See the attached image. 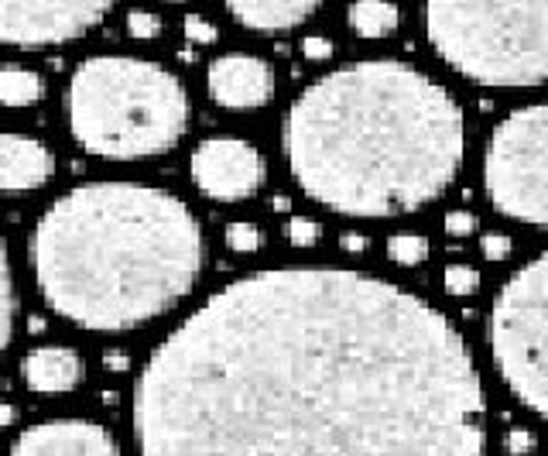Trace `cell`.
I'll return each instance as SVG.
<instances>
[{"label":"cell","instance_id":"cell-9","mask_svg":"<svg viewBox=\"0 0 548 456\" xmlns=\"http://www.w3.org/2000/svg\"><path fill=\"white\" fill-rule=\"evenodd\" d=\"M192 182L220 203L251 199L264 182V158L240 138H209L192 151Z\"/></svg>","mask_w":548,"mask_h":456},{"label":"cell","instance_id":"cell-18","mask_svg":"<svg viewBox=\"0 0 548 456\" xmlns=\"http://www.w3.org/2000/svg\"><path fill=\"white\" fill-rule=\"evenodd\" d=\"M388 254H391L394 264H401V268H411V264L429 258V237H422V234H398V237L388 240Z\"/></svg>","mask_w":548,"mask_h":456},{"label":"cell","instance_id":"cell-28","mask_svg":"<svg viewBox=\"0 0 548 456\" xmlns=\"http://www.w3.org/2000/svg\"><path fill=\"white\" fill-rule=\"evenodd\" d=\"M103 364H107L110 371H127V367H131V357L120 354V350H107V354H103Z\"/></svg>","mask_w":548,"mask_h":456},{"label":"cell","instance_id":"cell-7","mask_svg":"<svg viewBox=\"0 0 548 456\" xmlns=\"http://www.w3.org/2000/svg\"><path fill=\"white\" fill-rule=\"evenodd\" d=\"M483 182L494 210L548 227V103H531L494 127L483 155Z\"/></svg>","mask_w":548,"mask_h":456},{"label":"cell","instance_id":"cell-6","mask_svg":"<svg viewBox=\"0 0 548 456\" xmlns=\"http://www.w3.org/2000/svg\"><path fill=\"white\" fill-rule=\"evenodd\" d=\"M490 354L507 388L548 419V251L497 292Z\"/></svg>","mask_w":548,"mask_h":456},{"label":"cell","instance_id":"cell-12","mask_svg":"<svg viewBox=\"0 0 548 456\" xmlns=\"http://www.w3.org/2000/svg\"><path fill=\"white\" fill-rule=\"evenodd\" d=\"M55 158L38 138L0 134V192H28L52 179Z\"/></svg>","mask_w":548,"mask_h":456},{"label":"cell","instance_id":"cell-25","mask_svg":"<svg viewBox=\"0 0 548 456\" xmlns=\"http://www.w3.org/2000/svg\"><path fill=\"white\" fill-rule=\"evenodd\" d=\"M480 247H483V258H487V261H504L507 254H511V237L487 234V237L480 240Z\"/></svg>","mask_w":548,"mask_h":456},{"label":"cell","instance_id":"cell-27","mask_svg":"<svg viewBox=\"0 0 548 456\" xmlns=\"http://www.w3.org/2000/svg\"><path fill=\"white\" fill-rule=\"evenodd\" d=\"M507 450H511L514 456H525L535 450V436H531L528 429H514L511 436H507Z\"/></svg>","mask_w":548,"mask_h":456},{"label":"cell","instance_id":"cell-11","mask_svg":"<svg viewBox=\"0 0 548 456\" xmlns=\"http://www.w3.org/2000/svg\"><path fill=\"white\" fill-rule=\"evenodd\" d=\"M209 96L227 110H254L264 107L274 93V72L264 59L257 55H220L209 62L206 76Z\"/></svg>","mask_w":548,"mask_h":456},{"label":"cell","instance_id":"cell-13","mask_svg":"<svg viewBox=\"0 0 548 456\" xmlns=\"http://www.w3.org/2000/svg\"><path fill=\"white\" fill-rule=\"evenodd\" d=\"M21 374L38 395H62V391L79 388L83 360L69 347H38L21 360Z\"/></svg>","mask_w":548,"mask_h":456},{"label":"cell","instance_id":"cell-21","mask_svg":"<svg viewBox=\"0 0 548 456\" xmlns=\"http://www.w3.org/2000/svg\"><path fill=\"white\" fill-rule=\"evenodd\" d=\"M127 31H131L137 42H151V38L161 35V18L151 11H131L127 14Z\"/></svg>","mask_w":548,"mask_h":456},{"label":"cell","instance_id":"cell-22","mask_svg":"<svg viewBox=\"0 0 548 456\" xmlns=\"http://www.w3.org/2000/svg\"><path fill=\"white\" fill-rule=\"evenodd\" d=\"M185 38L196 45H213L216 38H220V31H216V24L206 21L203 14H185Z\"/></svg>","mask_w":548,"mask_h":456},{"label":"cell","instance_id":"cell-15","mask_svg":"<svg viewBox=\"0 0 548 456\" xmlns=\"http://www.w3.org/2000/svg\"><path fill=\"white\" fill-rule=\"evenodd\" d=\"M45 96V79L35 69L0 66V103L4 107H31Z\"/></svg>","mask_w":548,"mask_h":456},{"label":"cell","instance_id":"cell-5","mask_svg":"<svg viewBox=\"0 0 548 456\" xmlns=\"http://www.w3.org/2000/svg\"><path fill=\"white\" fill-rule=\"evenodd\" d=\"M429 42L456 72L480 86L548 83L545 4H456L425 7Z\"/></svg>","mask_w":548,"mask_h":456},{"label":"cell","instance_id":"cell-19","mask_svg":"<svg viewBox=\"0 0 548 456\" xmlns=\"http://www.w3.org/2000/svg\"><path fill=\"white\" fill-rule=\"evenodd\" d=\"M227 244H230V251H237V254H254L257 247L264 244V237H261V230H257V223H230L227 227Z\"/></svg>","mask_w":548,"mask_h":456},{"label":"cell","instance_id":"cell-29","mask_svg":"<svg viewBox=\"0 0 548 456\" xmlns=\"http://www.w3.org/2000/svg\"><path fill=\"white\" fill-rule=\"evenodd\" d=\"M367 244H370V240H367V237H357V234H346V237H343V247H346V251H367Z\"/></svg>","mask_w":548,"mask_h":456},{"label":"cell","instance_id":"cell-3","mask_svg":"<svg viewBox=\"0 0 548 456\" xmlns=\"http://www.w3.org/2000/svg\"><path fill=\"white\" fill-rule=\"evenodd\" d=\"M48 309L96 333H124L179 306L199 282L206 240L179 196L90 182L55 199L31 237Z\"/></svg>","mask_w":548,"mask_h":456},{"label":"cell","instance_id":"cell-17","mask_svg":"<svg viewBox=\"0 0 548 456\" xmlns=\"http://www.w3.org/2000/svg\"><path fill=\"white\" fill-rule=\"evenodd\" d=\"M14 312H18V292H14L11 258H7V244L0 237V354L7 350L14 336Z\"/></svg>","mask_w":548,"mask_h":456},{"label":"cell","instance_id":"cell-20","mask_svg":"<svg viewBox=\"0 0 548 456\" xmlns=\"http://www.w3.org/2000/svg\"><path fill=\"white\" fill-rule=\"evenodd\" d=\"M446 292L449 295H473L480 288V271L466 268V264H453V268H446Z\"/></svg>","mask_w":548,"mask_h":456},{"label":"cell","instance_id":"cell-14","mask_svg":"<svg viewBox=\"0 0 548 456\" xmlns=\"http://www.w3.org/2000/svg\"><path fill=\"white\" fill-rule=\"evenodd\" d=\"M227 11L244 24V28L285 31L302 24L312 11H319V4H305V0H292V4H288V0H254V4H244V0H233V4H227Z\"/></svg>","mask_w":548,"mask_h":456},{"label":"cell","instance_id":"cell-31","mask_svg":"<svg viewBox=\"0 0 548 456\" xmlns=\"http://www.w3.org/2000/svg\"><path fill=\"white\" fill-rule=\"evenodd\" d=\"M288 206H292V203H288V199H285V196H274V210H278V213H285V210H288Z\"/></svg>","mask_w":548,"mask_h":456},{"label":"cell","instance_id":"cell-4","mask_svg":"<svg viewBox=\"0 0 548 456\" xmlns=\"http://www.w3.org/2000/svg\"><path fill=\"white\" fill-rule=\"evenodd\" d=\"M72 138L90 155L131 162L168 151L189 124V96L175 72L131 55H96L69 79Z\"/></svg>","mask_w":548,"mask_h":456},{"label":"cell","instance_id":"cell-1","mask_svg":"<svg viewBox=\"0 0 548 456\" xmlns=\"http://www.w3.org/2000/svg\"><path fill=\"white\" fill-rule=\"evenodd\" d=\"M483 415L456 326L350 268L237 278L134 384L141 456H483Z\"/></svg>","mask_w":548,"mask_h":456},{"label":"cell","instance_id":"cell-23","mask_svg":"<svg viewBox=\"0 0 548 456\" xmlns=\"http://www.w3.org/2000/svg\"><path fill=\"white\" fill-rule=\"evenodd\" d=\"M288 240H292L295 247H312L319 240V223L305 220V216H295V220L288 223Z\"/></svg>","mask_w":548,"mask_h":456},{"label":"cell","instance_id":"cell-16","mask_svg":"<svg viewBox=\"0 0 548 456\" xmlns=\"http://www.w3.org/2000/svg\"><path fill=\"white\" fill-rule=\"evenodd\" d=\"M350 28L360 38H384L398 28V7L381 0H360L350 7Z\"/></svg>","mask_w":548,"mask_h":456},{"label":"cell","instance_id":"cell-30","mask_svg":"<svg viewBox=\"0 0 548 456\" xmlns=\"http://www.w3.org/2000/svg\"><path fill=\"white\" fill-rule=\"evenodd\" d=\"M14 419H18V408H14V405H7V402H0V429H4V426H11Z\"/></svg>","mask_w":548,"mask_h":456},{"label":"cell","instance_id":"cell-24","mask_svg":"<svg viewBox=\"0 0 548 456\" xmlns=\"http://www.w3.org/2000/svg\"><path fill=\"white\" fill-rule=\"evenodd\" d=\"M477 213H466V210H456L446 216V234L449 237H470L477 230Z\"/></svg>","mask_w":548,"mask_h":456},{"label":"cell","instance_id":"cell-2","mask_svg":"<svg viewBox=\"0 0 548 456\" xmlns=\"http://www.w3.org/2000/svg\"><path fill=\"white\" fill-rule=\"evenodd\" d=\"M463 144L456 96L394 59L353 62L316 79L285 120L295 182L346 216L422 210L456 179Z\"/></svg>","mask_w":548,"mask_h":456},{"label":"cell","instance_id":"cell-26","mask_svg":"<svg viewBox=\"0 0 548 456\" xmlns=\"http://www.w3.org/2000/svg\"><path fill=\"white\" fill-rule=\"evenodd\" d=\"M302 52H305V59H312V62H326V59H333V42L322 35H309L302 42Z\"/></svg>","mask_w":548,"mask_h":456},{"label":"cell","instance_id":"cell-8","mask_svg":"<svg viewBox=\"0 0 548 456\" xmlns=\"http://www.w3.org/2000/svg\"><path fill=\"white\" fill-rule=\"evenodd\" d=\"M110 11L107 0H72V4H4L0 0V45L42 48L62 45L90 31Z\"/></svg>","mask_w":548,"mask_h":456},{"label":"cell","instance_id":"cell-10","mask_svg":"<svg viewBox=\"0 0 548 456\" xmlns=\"http://www.w3.org/2000/svg\"><path fill=\"white\" fill-rule=\"evenodd\" d=\"M11 456H120L117 439L83 419L38 422L14 439Z\"/></svg>","mask_w":548,"mask_h":456}]
</instances>
